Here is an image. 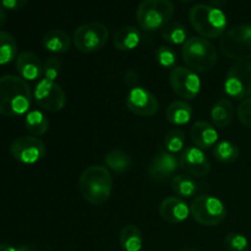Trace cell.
Segmentation results:
<instances>
[{"label": "cell", "mask_w": 251, "mask_h": 251, "mask_svg": "<svg viewBox=\"0 0 251 251\" xmlns=\"http://www.w3.org/2000/svg\"><path fill=\"white\" fill-rule=\"evenodd\" d=\"M31 88L24 78L14 75L0 77V115L16 117L29 109Z\"/></svg>", "instance_id": "cell-1"}, {"label": "cell", "mask_w": 251, "mask_h": 251, "mask_svg": "<svg viewBox=\"0 0 251 251\" xmlns=\"http://www.w3.org/2000/svg\"><path fill=\"white\" fill-rule=\"evenodd\" d=\"M78 186L86 201L100 206L107 202L112 195L113 178L107 167L95 164L82 172Z\"/></svg>", "instance_id": "cell-2"}, {"label": "cell", "mask_w": 251, "mask_h": 251, "mask_svg": "<svg viewBox=\"0 0 251 251\" xmlns=\"http://www.w3.org/2000/svg\"><path fill=\"white\" fill-rule=\"evenodd\" d=\"M191 26L203 38H218L223 36L227 27L225 12L212 5L198 4L189 11Z\"/></svg>", "instance_id": "cell-3"}, {"label": "cell", "mask_w": 251, "mask_h": 251, "mask_svg": "<svg viewBox=\"0 0 251 251\" xmlns=\"http://www.w3.org/2000/svg\"><path fill=\"white\" fill-rule=\"evenodd\" d=\"M181 56L190 70L195 73H207L217 64V49L203 37H191L181 48Z\"/></svg>", "instance_id": "cell-4"}, {"label": "cell", "mask_w": 251, "mask_h": 251, "mask_svg": "<svg viewBox=\"0 0 251 251\" xmlns=\"http://www.w3.org/2000/svg\"><path fill=\"white\" fill-rule=\"evenodd\" d=\"M174 5L171 0H142L136 11L139 26L146 32L162 29L171 22Z\"/></svg>", "instance_id": "cell-5"}, {"label": "cell", "mask_w": 251, "mask_h": 251, "mask_svg": "<svg viewBox=\"0 0 251 251\" xmlns=\"http://www.w3.org/2000/svg\"><path fill=\"white\" fill-rule=\"evenodd\" d=\"M221 51L237 61L251 59V25L243 24L226 32L220 41Z\"/></svg>", "instance_id": "cell-6"}, {"label": "cell", "mask_w": 251, "mask_h": 251, "mask_svg": "<svg viewBox=\"0 0 251 251\" xmlns=\"http://www.w3.org/2000/svg\"><path fill=\"white\" fill-rule=\"evenodd\" d=\"M190 215L199 225L205 227L218 226L227 217V208L220 199L211 195H199L193 200Z\"/></svg>", "instance_id": "cell-7"}, {"label": "cell", "mask_w": 251, "mask_h": 251, "mask_svg": "<svg viewBox=\"0 0 251 251\" xmlns=\"http://www.w3.org/2000/svg\"><path fill=\"white\" fill-rule=\"evenodd\" d=\"M225 92L234 100H247L251 96V63L237 61L230 66L225 80Z\"/></svg>", "instance_id": "cell-8"}, {"label": "cell", "mask_w": 251, "mask_h": 251, "mask_svg": "<svg viewBox=\"0 0 251 251\" xmlns=\"http://www.w3.org/2000/svg\"><path fill=\"white\" fill-rule=\"evenodd\" d=\"M109 38L107 26L100 22H88L74 32V43L82 53H93L105 46Z\"/></svg>", "instance_id": "cell-9"}, {"label": "cell", "mask_w": 251, "mask_h": 251, "mask_svg": "<svg viewBox=\"0 0 251 251\" xmlns=\"http://www.w3.org/2000/svg\"><path fill=\"white\" fill-rule=\"evenodd\" d=\"M169 83L173 92L183 100H194L201 90L200 77L195 71L184 66H178L171 71Z\"/></svg>", "instance_id": "cell-10"}, {"label": "cell", "mask_w": 251, "mask_h": 251, "mask_svg": "<svg viewBox=\"0 0 251 251\" xmlns=\"http://www.w3.org/2000/svg\"><path fill=\"white\" fill-rule=\"evenodd\" d=\"M33 96L39 107L48 112H59L65 107V92L55 81L41 80L34 88Z\"/></svg>", "instance_id": "cell-11"}, {"label": "cell", "mask_w": 251, "mask_h": 251, "mask_svg": "<svg viewBox=\"0 0 251 251\" xmlns=\"http://www.w3.org/2000/svg\"><path fill=\"white\" fill-rule=\"evenodd\" d=\"M10 153L16 161L25 164H33L46 154V146L39 137L20 136L12 141Z\"/></svg>", "instance_id": "cell-12"}, {"label": "cell", "mask_w": 251, "mask_h": 251, "mask_svg": "<svg viewBox=\"0 0 251 251\" xmlns=\"http://www.w3.org/2000/svg\"><path fill=\"white\" fill-rule=\"evenodd\" d=\"M126 105L130 112L140 117H152L159 110V103L153 93L141 86L130 88L126 96Z\"/></svg>", "instance_id": "cell-13"}, {"label": "cell", "mask_w": 251, "mask_h": 251, "mask_svg": "<svg viewBox=\"0 0 251 251\" xmlns=\"http://www.w3.org/2000/svg\"><path fill=\"white\" fill-rule=\"evenodd\" d=\"M179 166L191 176H208L211 172V163L202 150L198 147H186L179 156Z\"/></svg>", "instance_id": "cell-14"}, {"label": "cell", "mask_w": 251, "mask_h": 251, "mask_svg": "<svg viewBox=\"0 0 251 251\" xmlns=\"http://www.w3.org/2000/svg\"><path fill=\"white\" fill-rule=\"evenodd\" d=\"M179 168V158H176V154L163 151L156 154L150 162L149 176L156 181H164L171 178L173 179V176Z\"/></svg>", "instance_id": "cell-15"}, {"label": "cell", "mask_w": 251, "mask_h": 251, "mask_svg": "<svg viewBox=\"0 0 251 251\" xmlns=\"http://www.w3.org/2000/svg\"><path fill=\"white\" fill-rule=\"evenodd\" d=\"M159 215L166 222L171 225H179L189 217L190 208L183 199L169 196L164 199L159 205Z\"/></svg>", "instance_id": "cell-16"}, {"label": "cell", "mask_w": 251, "mask_h": 251, "mask_svg": "<svg viewBox=\"0 0 251 251\" xmlns=\"http://www.w3.org/2000/svg\"><path fill=\"white\" fill-rule=\"evenodd\" d=\"M16 65L17 73L25 80L34 81L43 75V64L38 55H36L32 51H22L16 56Z\"/></svg>", "instance_id": "cell-17"}, {"label": "cell", "mask_w": 251, "mask_h": 251, "mask_svg": "<svg viewBox=\"0 0 251 251\" xmlns=\"http://www.w3.org/2000/svg\"><path fill=\"white\" fill-rule=\"evenodd\" d=\"M190 136L195 146L200 150H208L215 146L218 140V134L215 127L207 122L198 120L194 123L190 130Z\"/></svg>", "instance_id": "cell-18"}, {"label": "cell", "mask_w": 251, "mask_h": 251, "mask_svg": "<svg viewBox=\"0 0 251 251\" xmlns=\"http://www.w3.org/2000/svg\"><path fill=\"white\" fill-rule=\"evenodd\" d=\"M141 41V33L134 26H125L118 29L113 38V44L120 51H129L136 48Z\"/></svg>", "instance_id": "cell-19"}, {"label": "cell", "mask_w": 251, "mask_h": 251, "mask_svg": "<svg viewBox=\"0 0 251 251\" xmlns=\"http://www.w3.org/2000/svg\"><path fill=\"white\" fill-rule=\"evenodd\" d=\"M43 47L51 53H66L71 48V38L65 31L51 29L44 34L42 39Z\"/></svg>", "instance_id": "cell-20"}, {"label": "cell", "mask_w": 251, "mask_h": 251, "mask_svg": "<svg viewBox=\"0 0 251 251\" xmlns=\"http://www.w3.org/2000/svg\"><path fill=\"white\" fill-rule=\"evenodd\" d=\"M193 117V108L185 100H174L167 107L166 118L173 125L188 124Z\"/></svg>", "instance_id": "cell-21"}, {"label": "cell", "mask_w": 251, "mask_h": 251, "mask_svg": "<svg viewBox=\"0 0 251 251\" xmlns=\"http://www.w3.org/2000/svg\"><path fill=\"white\" fill-rule=\"evenodd\" d=\"M234 117V108L229 100H220L211 109V120L217 127H226L230 124Z\"/></svg>", "instance_id": "cell-22"}, {"label": "cell", "mask_w": 251, "mask_h": 251, "mask_svg": "<svg viewBox=\"0 0 251 251\" xmlns=\"http://www.w3.org/2000/svg\"><path fill=\"white\" fill-rule=\"evenodd\" d=\"M119 240L124 251H141L144 244L141 230L132 225H127L123 228Z\"/></svg>", "instance_id": "cell-23"}, {"label": "cell", "mask_w": 251, "mask_h": 251, "mask_svg": "<svg viewBox=\"0 0 251 251\" xmlns=\"http://www.w3.org/2000/svg\"><path fill=\"white\" fill-rule=\"evenodd\" d=\"M105 164L115 173H125L131 167V158L125 151L120 149H114L108 152L104 158Z\"/></svg>", "instance_id": "cell-24"}, {"label": "cell", "mask_w": 251, "mask_h": 251, "mask_svg": "<svg viewBox=\"0 0 251 251\" xmlns=\"http://www.w3.org/2000/svg\"><path fill=\"white\" fill-rule=\"evenodd\" d=\"M172 190L180 198H191L198 191V183L191 176L179 174L172 179Z\"/></svg>", "instance_id": "cell-25"}, {"label": "cell", "mask_w": 251, "mask_h": 251, "mask_svg": "<svg viewBox=\"0 0 251 251\" xmlns=\"http://www.w3.org/2000/svg\"><path fill=\"white\" fill-rule=\"evenodd\" d=\"M25 124L27 130L34 136H42L49 129V120L46 115L39 110H31L26 114Z\"/></svg>", "instance_id": "cell-26"}, {"label": "cell", "mask_w": 251, "mask_h": 251, "mask_svg": "<svg viewBox=\"0 0 251 251\" xmlns=\"http://www.w3.org/2000/svg\"><path fill=\"white\" fill-rule=\"evenodd\" d=\"M161 37L169 44H184L188 39V31L180 22H169L161 29Z\"/></svg>", "instance_id": "cell-27"}, {"label": "cell", "mask_w": 251, "mask_h": 251, "mask_svg": "<svg viewBox=\"0 0 251 251\" xmlns=\"http://www.w3.org/2000/svg\"><path fill=\"white\" fill-rule=\"evenodd\" d=\"M213 156L221 163H233L240 156V150L234 142L222 141L216 145Z\"/></svg>", "instance_id": "cell-28"}, {"label": "cell", "mask_w": 251, "mask_h": 251, "mask_svg": "<svg viewBox=\"0 0 251 251\" xmlns=\"http://www.w3.org/2000/svg\"><path fill=\"white\" fill-rule=\"evenodd\" d=\"M17 46L9 32L0 31V65L9 64L16 58Z\"/></svg>", "instance_id": "cell-29"}, {"label": "cell", "mask_w": 251, "mask_h": 251, "mask_svg": "<svg viewBox=\"0 0 251 251\" xmlns=\"http://www.w3.org/2000/svg\"><path fill=\"white\" fill-rule=\"evenodd\" d=\"M185 141V134L180 129H173L164 136L163 147L166 150V152L176 154L178 152L184 151Z\"/></svg>", "instance_id": "cell-30"}, {"label": "cell", "mask_w": 251, "mask_h": 251, "mask_svg": "<svg viewBox=\"0 0 251 251\" xmlns=\"http://www.w3.org/2000/svg\"><path fill=\"white\" fill-rule=\"evenodd\" d=\"M225 247L227 251H248L249 242L239 233H229L225 239Z\"/></svg>", "instance_id": "cell-31"}, {"label": "cell", "mask_w": 251, "mask_h": 251, "mask_svg": "<svg viewBox=\"0 0 251 251\" xmlns=\"http://www.w3.org/2000/svg\"><path fill=\"white\" fill-rule=\"evenodd\" d=\"M156 59L158 64L163 68H173L176 63V54L169 47H159L156 50Z\"/></svg>", "instance_id": "cell-32"}, {"label": "cell", "mask_w": 251, "mask_h": 251, "mask_svg": "<svg viewBox=\"0 0 251 251\" xmlns=\"http://www.w3.org/2000/svg\"><path fill=\"white\" fill-rule=\"evenodd\" d=\"M61 63L56 56H49L43 64V74L44 78L50 81H55L56 77L60 74Z\"/></svg>", "instance_id": "cell-33"}, {"label": "cell", "mask_w": 251, "mask_h": 251, "mask_svg": "<svg viewBox=\"0 0 251 251\" xmlns=\"http://www.w3.org/2000/svg\"><path fill=\"white\" fill-rule=\"evenodd\" d=\"M238 119L244 126L251 129V97L243 100L237 109Z\"/></svg>", "instance_id": "cell-34"}, {"label": "cell", "mask_w": 251, "mask_h": 251, "mask_svg": "<svg viewBox=\"0 0 251 251\" xmlns=\"http://www.w3.org/2000/svg\"><path fill=\"white\" fill-rule=\"evenodd\" d=\"M28 0H1V5L5 9L20 10L27 4Z\"/></svg>", "instance_id": "cell-35"}, {"label": "cell", "mask_w": 251, "mask_h": 251, "mask_svg": "<svg viewBox=\"0 0 251 251\" xmlns=\"http://www.w3.org/2000/svg\"><path fill=\"white\" fill-rule=\"evenodd\" d=\"M125 82H126V85L129 86L130 88H134L136 87L137 82H139V77H137L136 73L132 70H129L126 74H125Z\"/></svg>", "instance_id": "cell-36"}, {"label": "cell", "mask_w": 251, "mask_h": 251, "mask_svg": "<svg viewBox=\"0 0 251 251\" xmlns=\"http://www.w3.org/2000/svg\"><path fill=\"white\" fill-rule=\"evenodd\" d=\"M210 4H212V6L215 7H221V6H225L227 4V0H207Z\"/></svg>", "instance_id": "cell-37"}, {"label": "cell", "mask_w": 251, "mask_h": 251, "mask_svg": "<svg viewBox=\"0 0 251 251\" xmlns=\"http://www.w3.org/2000/svg\"><path fill=\"white\" fill-rule=\"evenodd\" d=\"M0 251H21V249H17L9 244H0Z\"/></svg>", "instance_id": "cell-38"}, {"label": "cell", "mask_w": 251, "mask_h": 251, "mask_svg": "<svg viewBox=\"0 0 251 251\" xmlns=\"http://www.w3.org/2000/svg\"><path fill=\"white\" fill-rule=\"evenodd\" d=\"M5 19H6V16H5V12L4 10L0 9V28H1V26L4 25L5 22Z\"/></svg>", "instance_id": "cell-39"}, {"label": "cell", "mask_w": 251, "mask_h": 251, "mask_svg": "<svg viewBox=\"0 0 251 251\" xmlns=\"http://www.w3.org/2000/svg\"><path fill=\"white\" fill-rule=\"evenodd\" d=\"M178 251H200V250L194 249V248H184V249H180V250H178Z\"/></svg>", "instance_id": "cell-40"}, {"label": "cell", "mask_w": 251, "mask_h": 251, "mask_svg": "<svg viewBox=\"0 0 251 251\" xmlns=\"http://www.w3.org/2000/svg\"><path fill=\"white\" fill-rule=\"evenodd\" d=\"M178 1H180V2H190V1H194V0H178Z\"/></svg>", "instance_id": "cell-41"}]
</instances>
